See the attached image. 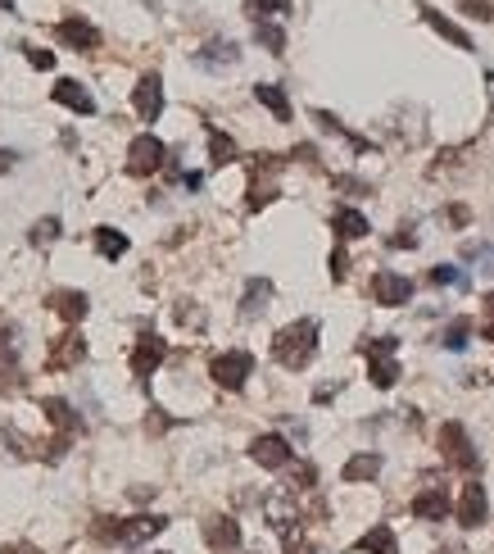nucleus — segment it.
I'll use <instances>...</instances> for the list:
<instances>
[{
  "label": "nucleus",
  "instance_id": "obj_11",
  "mask_svg": "<svg viewBox=\"0 0 494 554\" xmlns=\"http://www.w3.org/2000/svg\"><path fill=\"white\" fill-rule=\"evenodd\" d=\"M485 509H489L485 486H480V482H467L462 495H458V522H462V527H480V522H485Z\"/></svg>",
  "mask_w": 494,
  "mask_h": 554
},
{
  "label": "nucleus",
  "instance_id": "obj_12",
  "mask_svg": "<svg viewBox=\"0 0 494 554\" xmlns=\"http://www.w3.org/2000/svg\"><path fill=\"white\" fill-rule=\"evenodd\" d=\"M164 359H168V346H164L159 337H141L137 350H132V373H137V377H150Z\"/></svg>",
  "mask_w": 494,
  "mask_h": 554
},
{
  "label": "nucleus",
  "instance_id": "obj_30",
  "mask_svg": "<svg viewBox=\"0 0 494 554\" xmlns=\"http://www.w3.org/2000/svg\"><path fill=\"white\" fill-rule=\"evenodd\" d=\"M254 37H259L272 55H281V51H286V33H281L277 24H254Z\"/></svg>",
  "mask_w": 494,
  "mask_h": 554
},
{
  "label": "nucleus",
  "instance_id": "obj_24",
  "mask_svg": "<svg viewBox=\"0 0 494 554\" xmlns=\"http://www.w3.org/2000/svg\"><path fill=\"white\" fill-rule=\"evenodd\" d=\"M336 232H340L345 241H358V236H367L372 227H367V218H363L358 209H336Z\"/></svg>",
  "mask_w": 494,
  "mask_h": 554
},
{
  "label": "nucleus",
  "instance_id": "obj_6",
  "mask_svg": "<svg viewBox=\"0 0 494 554\" xmlns=\"http://www.w3.org/2000/svg\"><path fill=\"white\" fill-rule=\"evenodd\" d=\"M209 373H214V382H218V387L241 391V387H245V377L254 373V359H250L245 350H227V355H218V359H214V368H209Z\"/></svg>",
  "mask_w": 494,
  "mask_h": 554
},
{
  "label": "nucleus",
  "instance_id": "obj_14",
  "mask_svg": "<svg viewBox=\"0 0 494 554\" xmlns=\"http://www.w3.org/2000/svg\"><path fill=\"white\" fill-rule=\"evenodd\" d=\"M55 100L69 105V110H78V114H96V96H91L78 78H60V82H55Z\"/></svg>",
  "mask_w": 494,
  "mask_h": 554
},
{
  "label": "nucleus",
  "instance_id": "obj_31",
  "mask_svg": "<svg viewBox=\"0 0 494 554\" xmlns=\"http://www.w3.org/2000/svg\"><path fill=\"white\" fill-rule=\"evenodd\" d=\"M431 282H435V287H467V277H462L453 263H440V268H431Z\"/></svg>",
  "mask_w": 494,
  "mask_h": 554
},
{
  "label": "nucleus",
  "instance_id": "obj_19",
  "mask_svg": "<svg viewBox=\"0 0 494 554\" xmlns=\"http://www.w3.org/2000/svg\"><path fill=\"white\" fill-rule=\"evenodd\" d=\"M268 301H272V282H268V277H250L245 301H241V314H245V319H254V314H263V310H268Z\"/></svg>",
  "mask_w": 494,
  "mask_h": 554
},
{
  "label": "nucleus",
  "instance_id": "obj_9",
  "mask_svg": "<svg viewBox=\"0 0 494 554\" xmlns=\"http://www.w3.org/2000/svg\"><path fill=\"white\" fill-rule=\"evenodd\" d=\"M250 459H254V463H263V468H286V463H290V441H286V436H277V432L254 436Z\"/></svg>",
  "mask_w": 494,
  "mask_h": 554
},
{
  "label": "nucleus",
  "instance_id": "obj_13",
  "mask_svg": "<svg viewBox=\"0 0 494 554\" xmlns=\"http://www.w3.org/2000/svg\"><path fill=\"white\" fill-rule=\"evenodd\" d=\"M413 518H422V522L449 518V491L444 486H426L422 495H413Z\"/></svg>",
  "mask_w": 494,
  "mask_h": 554
},
{
  "label": "nucleus",
  "instance_id": "obj_4",
  "mask_svg": "<svg viewBox=\"0 0 494 554\" xmlns=\"http://www.w3.org/2000/svg\"><path fill=\"white\" fill-rule=\"evenodd\" d=\"M440 454H444L453 468H462V473H476V468H480V454L471 450L462 423H444V427H440Z\"/></svg>",
  "mask_w": 494,
  "mask_h": 554
},
{
  "label": "nucleus",
  "instance_id": "obj_17",
  "mask_svg": "<svg viewBox=\"0 0 494 554\" xmlns=\"http://www.w3.org/2000/svg\"><path fill=\"white\" fill-rule=\"evenodd\" d=\"M51 310H55L64 323H82V319H87V296H82V291H55V296H51Z\"/></svg>",
  "mask_w": 494,
  "mask_h": 554
},
{
  "label": "nucleus",
  "instance_id": "obj_43",
  "mask_svg": "<svg viewBox=\"0 0 494 554\" xmlns=\"http://www.w3.org/2000/svg\"><path fill=\"white\" fill-rule=\"evenodd\" d=\"M449 554H462V549H449Z\"/></svg>",
  "mask_w": 494,
  "mask_h": 554
},
{
  "label": "nucleus",
  "instance_id": "obj_2",
  "mask_svg": "<svg viewBox=\"0 0 494 554\" xmlns=\"http://www.w3.org/2000/svg\"><path fill=\"white\" fill-rule=\"evenodd\" d=\"M164 527H168V518H155V513H141V518H128V522L100 518V522H96V536H100L105 545H146V540L159 536Z\"/></svg>",
  "mask_w": 494,
  "mask_h": 554
},
{
  "label": "nucleus",
  "instance_id": "obj_25",
  "mask_svg": "<svg viewBox=\"0 0 494 554\" xmlns=\"http://www.w3.org/2000/svg\"><path fill=\"white\" fill-rule=\"evenodd\" d=\"M96 250H100L105 259H123V254H128V236H123L119 227H96Z\"/></svg>",
  "mask_w": 494,
  "mask_h": 554
},
{
  "label": "nucleus",
  "instance_id": "obj_41",
  "mask_svg": "<svg viewBox=\"0 0 494 554\" xmlns=\"http://www.w3.org/2000/svg\"><path fill=\"white\" fill-rule=\"evenodd\" d=\"M0 10H5V14H14V0H0Z\"/></svg>",
  "mask_w": 494,
  "mask_h": 554
},
{
  "label": "nucleus",
  "instance_id": "obj_27",
  "mask_svg": "<svg viewBox=\"0 0 494 554\" xmlns=\"http://www.w3.org/2000/svg\"><path fill=\"white\" fill-rule=\"evenodd\" d=\"M209 155H214V164L223 168V164H232V159H236V141H232L227 132L209 128Z\"/></svg>",
  "mask_w": 494,
  "mask_h": 554
},
{
  "label": "nucleus",
  "instance_id": "obj_34",
  "mask_svg": "<svg viewBox=\"0 0 494 554\" xmlns=\"http://www.w3.org/2000/svg\"><path fill=\"white\" fill-rule=\"evenodd\" d=\"M458 5H462V14H471V19H494V5H489V0H458Z\"/></svg>",
  "mask_w": 494,
  "mask_h": 554
},
{
  "label": "nucleus",
  "instance_id": "obj_40",
  "mask_svg": "<svg viewBox=\"0 0 494 554\" xmlns=\"http://www.w3.org/2000/svg\"><path fill=\"white\" fill-rule=\"evenodd\" d=\"M485 314H489V319H494V291H489V296H485Z\"/></svg>",
  "mask_w": 494,
  "mask_h": 554
},
{
  "label": "nucleus",
  "instance_id": "obj_7",
  "mask_svg": "<svg viewBox=\"0 0 494 554\" xmlns=\"http://www.w3.org/2000/svg\"><path fill=\"white\" fill-rule=\"evenodd\" d=\"M372 301L376 305H408L413 301V282H408V277L404 272H390V268H381L376 277H372Z\"/></svg>",
  "mask_w": 494,
  "mask_h": 554
},
{
  "label": "nucleus",
  "instance_id": "obj_36",
  "mask_svg": "<svg viewBox=\"0 0 494 554\" xmlns=\"http://www.w3.org/2000/svg\"><path fill=\"white\" fill-rule=\"evenodd\" d=\"M345 272H349V254H345V250H336V254H331V277H336V282H340Z\"/></svg>",
  "mask_w": 494,
  "mask_h": 554
},
{
  "label": "nucleus",
  "instance_id": "obj_20",
  "mask_svg": "<svg viewBox=\"0 0 494 554\" xmlns=\"http://www.w3.org/2000/svg\"><path fill=\"white\" fill-rule=\"evenodd\" d=\"M254 96H259V105H268V110H272V119H277V123H290V100H286V91H281V87L259 82V87H254Z\"/></svg>",
  "mask_w": 494,
  "mask_h": 554
},
{
  "label": "nucleus",
  "instance_id": "obj_28",
  "mask_svg": "<svg viewBox=\"0 0 494 554\" xmlns=\"http://www.w3.org/2000/svg\"><path fill=\"white\" fill-rule=\"evenodd\" d=\"M14 377H19V364H14V341H10V337H0V391L14 387Z\"/></svg>",
  "mask_w": 494,
  "mask_h": 554
},
{
  "label": "nucleus",
  "instance_id": "obj_35",
  "mask_svg": "<svg viewBox=\"0 0 494 554\" xmlns=\"http://www.w3.org/2000/svg\"><path fill=\"white\" fill-rule=\"evenodd\" d=\"M24 51H28V64L33 69H55V55L51 51H42V46H24Z\"/></svg>",
  "mask_w": 494,
  "mask_h": 554
},
{
  "label": "nucleus",
  "instance_id": "obj_33",
  "mask_svg": "<svg viewBox=\"0 0 494 554\" xmlns=\"http://www.w3.org/2000/svg\"><path fill=\"white\" fill-rule=\"evenodd\" d=\"M263 10H272V14H290V0H250V19H254V24L263 19Z\"/></svg>",
  "mask_w": 494,
  "mask_h": 554
},
{
  "label": "nucleus",
  "instance_id": "obj_38",
  "mask_svg": "<svg viewBox=\"0 0 494 554\" xmlns=\"http://www.w3.org/2000/svg\"><path fill=\"white\" fill-rule=\"evenodd\" d=\"M14 159H19L14 150H0V173H10V168H14Z\"/></svg>",
  "mask_w": 494,
  "mask_h": 554
},
{
  "label": "nucleus",
  "instance_id": "obj_15",
  "mask_svg": "<svg viewBox=\"0 0 494 554\" xmlns=\"http://www.w3.org/2000/svg\"><path fill=\"white\" fill-rule=\"evenodd\" d=\"M60 42H69V46H78V51H96V46H100V33H96L87 19H64V24H60Z\"/></svg>",
  "mask_w": 494,
  "mask_h": 554
},
{
  "label": "nucleus",
  "instance_id": "obj_26",
  "mask_svg": "<svg viewBox=\"0 0 494 554\" xmlns=\"http://www.w3.org/2000/svg\"><path fill=\"white\" fill-rule=\"evenodd\" d=\"M367 377H372V387H394L399 382V364L390 359V355H372V368H367Z\"/></svg>",
  "mask_w": 494,
  "mask_h": 554
},
{
  "label": "nucleus",
  "instance_id": "obj_42",
  "mask_svg": "<svg viewBox=\"0 0 494 554\" xmlns=\"http://www.w3.org/2000/svg\"><path fill=\"white\" fill-rule=\"evenodd\" d=\"M485 341H494V319H489V323H485Z\"/></svg>",
  "mask_w": 494,
  "mask_h": 554
},
{
  "label": "nucleus",
  "instance_id": "obj_5",
  "mask_svg": "<svg viewBox=\"0 0 494 554\" xmlns=\"http://www.w3.org/2000/svg\"><path fill=\"white\" fill-rule=\"evenodd\" d=\"M164 159H168V150H164V141H159V137H150V132H141V137L128 146V173H137V177L159 173V168H164Z\"/></svg>",
  "mask_w": 494,
  "mask_h": 554
},
{
  "label": "nucleus",
  "instance_id": "obj_18",
  "mask_svg": "<svg viewBox=\"0 0 494 554\" xmlns=\"http://www.w3.org/2000/svg\"><path fill=\"white\" fill-rule=\"evenodd\" d=\"M358 549H363V554H399V545H394V531H390L385 522L367 527V531L358 536Z\"/></svg>",
  "mask_w": 494,
  "mask_h": 554
},
{
  "label": "nucleus",
  "instance_id": "obj_3",
  "mask_svg": "<svg viewBox=\"0 0 494 554\" xmlns=\"http://www.w3.org/2000/svg\"><path fill=\"white\" fill-rule=\"evenodd\" d=\"M42 414H46V418H51V427L60 432V436L51 441V459H64L69 441H73V436L82 432V418H78V414H73V409H69L64 400H55V396H51V400H42Z\"/></svg>",
  "mask_w": 494,
  "mask_h": 554
},
{
  "label": "nucleus",
  "instance_id": "obj_29",
  "mask_svg": "<svg viewBox=\"0 0 494 554\" xmlns=\"http://www.w3.org/2000/svg\"><path fill=\"white\" fill-rule=\"evenodd\" d=\"M467 337H471V319H453V323L444 328L440 346H444V350H462V346H467Z\"/></svg>",
  "mask_w": 494,
  "mask_h": 554
},
{
  "label": "nucleus",
  "instance_id": "obj_22",
  "mask_svg": "<svg viewBox=\"0 0 494 554\" xmlns=\"http://www.w3.org/2000/svg\"><path fill=\"white\" fill-rule=\"evenodd\" d=\"M236 60H241V51L232 42H214L195 55V64H204V69H223V64H236Z\"/></svg>",
  "mask_w": 494,
  "mask_h": 554
},
{
  "label": "nucleus",
  "instance_id": "obj_37",
  "mask_svg": "<svg viewBox=\"0 0 494 554\" xmlns=\"http://www.w3.org/2000/svg\"><path fill=\"white\" fill-rule=\"evenodd\" d=\"M390 245H394V250H408V245H417V236L404 227V232H394V236H390Z\"/></svg>",
  "mask_w": 494,
  "mask_h": 554
},
{
  "label": "nucleus",
  "instance_id": "obj_16",
  "mask_svg": "<svg viewBox=\"0 0 494 554\" xmlns=\"http://www.w3.org/2000/svg\"><path fill=\"white\" fill-rule=\"evenodd\" d=\"M204 540H209L214 549H236V545H241V527H236L232 518H209V522H204Z\"/></svg>",
  "mask_w": 494,
  "mask_h": 554
},
{
  "label": "nucleus",
  "instance_id": "obj_21",
  "mask_svg": "<svg viewBox=\"0 0 494 554\" xmlns=\"http://www.w3.org/2000/svg\"><path fill=\"white\" fill-rule=\"evenodd\" d=\"M376 473H381V454H354V459L340 468L345 482H372Z\"/></svg>",
  "mask_w": 494,
  "mask_h": 554
},
{
  "label": "nucleus",
  "instance_id": "obj_23",
  "mask_svg": "<svg viewBox=\"0 0 494 554\" xmlns=\"http://www.w3.org/2000/svg\"><path fill=\"white\" fill-rule=\"evenodd\" d=\"M422 14H426V24H431V28H435V33H440L444 42H453L458 51H471V37H467L462 28H453V24H449L444 14H435V10H422Z\"/></svg>",
  "mask_w": 494,
  "mask_h": 554
},
{
  "label": "nucleus",
  "instance_id": "obj_10",
  "mask_svg": "<svg viewBox=\"0 0 494 554\" xmlns=\"http://www.w3.org/2000/svg\"><path fill=\"white\" fill-rule=\"evenodd\" d=\"M82 359H87V341H82L78 332H69V337H60V341H55V350H51L46 368H51V373H64V368H78Z\"/></svg>",
  "mask_w": 494,
  "mask_h": 554
},
{
  "label": "nucleus",
  "instance_id": "obj_8",
  "mask_svg": "<svg viewBox=\"0 0 494 554\" xmlns=\"http://www.w3.org/2000/svg\"><path fill=\"white\" fill-rule=\"evenodd\" d=\"M132 105H137V114H141L146 123H155V119L164 114V82H159V73H150V78H141V82H137Z\"/></svg>",
  "mask_w": 494,
  "mask_h": 554
},
{
  "label": "nucleus",
  "instance_id": "obj_39",
  "mask_svg": "<svg viewBox=\"0 0 494 554\" xmlns=\"http://www.w3.org/2000/svg\"><path fill=\"white\" fill-rule=\"evenodd\" d=\"M0 554H37L33 545H10V549H0Z\"/></svg>",
  "mask_w": 494,
  "mask_h": 554
},
{
  "label": "nucleus",
  "instance_id": "obj_1",
  "mask_svg": "<svg viewBox=\"0 0 494 554\" xmlns=\"http://www.w3.org/2000/svg\"><path fill=\"white\" fill-rule=\"evenodd\" d=\"M313 350H318V323H313V319H299V323L281 328L277 341H272V359H277L281 368H295V373L313 359Z\"/></svg>",
  "mask_w": 494,
  "mask_h": 554
},
{
  "label": "nucleus",
  "instance_id": "obj_32",
  "mask_svg": "<svg viewBox=\"0 0 494 554\" xmlns=\"http://www.w3.org/2000/svg\"><path fill=\"white\" fill-rule=\"evenodd\" d=\"M55 236H60V218H42L33 227V245H55Z\"/></svg>",
  "mask_w": 494,
  "mask_h": 554
}]
</instances>
